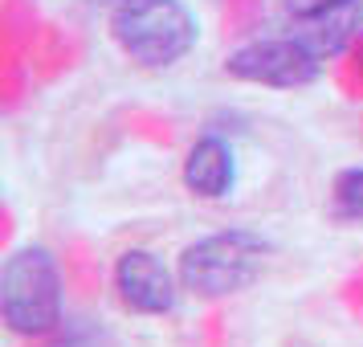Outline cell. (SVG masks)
<instances>
[{"instance_id":"1","label":"cell","mask_w":363,"mask_h":347,"mask_svg":"<svg viewBox=\"0 0 363 347\" xmlns=\"http://www.w3.org/2000/svg\"><path fill=\"white\" fill-rule=\"evenodd\" d=\"M66 319V282L50 246L25 241L0 262V323L17 339H45Z\"/></svg>"},{"instance_id":"2","label":"cell","mask_w":363,"mask_h":347,"mask_svg":"<svg viewBox=\"0 0 363 347\" xmlns=\"http://www.w3.org/2000/svg\"><path fill=\"white\" fill-rule=\"evenodd\" d=\"M106 33L143 70H172L200 45V21L188 0H111Z\"/></svg>"},{"instance_id":"3","label":"cell","mask_w":363,"mask_h":347,"mask_svg":"<svg viewBox=\"0 0 363 347\" xmlns=\"http://www.w3.org/2000/svg\"><path fill=\"white\" fill-rule=\"evenodd\" d=\"M269 258H274L269 237L245 225H233V229H216L188 241L176 258V274H180L184 294L200 302H225L262 278Z\"/></svg>"},{"instance_id":"4","label":"cell","mask_w":363,"mask_h":347,"mask_svg":"<svg viewBox=\"0 0 363 347\" xmlns=\"http://www.w3.org/2000/svg\"><path fill=\"white\" fill-rule=\"evenodd\" d=\"M225 78L262 90H306L323 78L327 62L294 33H274V37H249L241 45L225 53Z\"/></svg>"},{"instance_id":"5","label":"cell","mask_w":363,"mask_h":347,"mask_svg":"<svg viewBox=\"0 0 363 347\" xmlns=\"http://www.w3.org/2000/svg\"><path fill=\"white\" fill-rule=\"evenodd\" d=\"M111 286H115L123 311L139 314V319H164L180 307V274L176 265H167L155 249L131 246L123 249L111 265Z\"/></svg>"},{"instance_id":"6","label":"cell","mask_w":363,"mask_h":347,"mask_svg":"<svg viewBox=\"0 0 363 347\" xmlns=\"http://www.w3.org/2000/svg\"><path fill=\"white\" fill-rule=\"evenodd\" d=\"M281 17L323 62H335L359 41L363 0H281Z\"/></svg>"},{"instance_id":"7","label":"cell","mask_w":363,"mask_h":347,"mask_svg":"<svg viewBox=\"0 0 363 347\" xmlns=\"http://www.w3.org/2000/svg\"><path fill=\"white\" fill-rule=\"evenodd\" d=\"M237 176H241V164H237V148H233L225 135H200L192 148L184 151V167L180 180L184 188L196 200H229L233 188H237Z\"/></svg>"},{"instance_id":"8","label":"cell","mask_w":363,"mask_h":347,"mask_svg":"<svg viewBox=\"0 0 363 347\" xmlns=\"http://www.w3.org/2000/svg\"><path fill=\"white\" fill-rule=\"evenodd\" d=\"M330 221L363 225V164L335 172V180H330Z\"/></svg>"}]
</instances>
